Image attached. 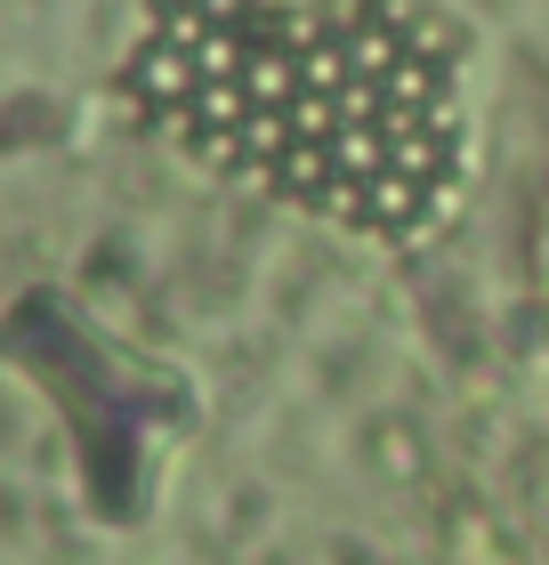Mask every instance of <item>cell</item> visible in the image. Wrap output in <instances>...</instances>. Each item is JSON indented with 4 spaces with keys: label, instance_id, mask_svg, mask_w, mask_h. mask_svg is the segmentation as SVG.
Masks as SVG:
<instances>
[{
    "label": "cell",
    "instance_id": "obj_1",
    "mask_svg": "<svg viewBox=\"0 0 549 565\" xmlns=\"http://www.w3.org/2000/svg\"><path fill=\"white\" fill-rule=\"evenodd\" d=\"M122 97L258 194L380 243L436 235L461 194V41L397 0H162Z\"/></svg>",
    "mask_w": 549,
    "mask_h": 565
}]
</instances>
